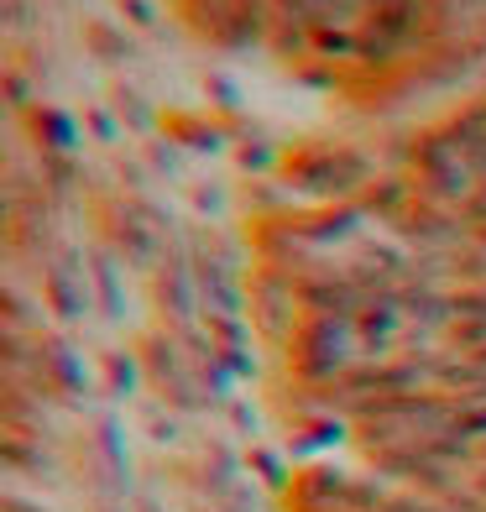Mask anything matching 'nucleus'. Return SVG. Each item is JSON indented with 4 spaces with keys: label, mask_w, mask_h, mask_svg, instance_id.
Returning <instances> with one entry per match:
<instances>
[{
    "label": "nucleus",
    "mask_w": 486,
    "mask_h": 512,
    "mask_svg": "<svg viewBox=\"0 0 486 512\" xmlns=\"http://www.w3.org/2000/svg\"><path fill=\"white\" fill-rule=\"evenodd\" d=\"M115 110H121V115H131V121H136V126H152V115L142 110V100H136V95H131V89H121V95H115Z\"/></svg>",
    "instance_id": "f3484780"
},
{
    "label": "nucleus",
    "mask_w": 486,
    "mask_h": 512,
    "mask_svg": "<svg viewBox=\"0 0 486 512\" xmlns=\"http://www.w3.org/2000/svg\"><path fill=\"white\" fill-rule=\"evenodd\" d=\"M157 131L168 136V147H189V152H220L230 142V126H215L210 115H194V110L157 115Z\"/></svg>",
    "instance_id": "0eeeda50"
},
{
    "label": "nucleus",
    "mask_w": 486,
    "mask_h": 512,
    "mask_svg": "<svg viewBox=\"0 0 486 512\" xmlns=\"http://www.w3.org/2000/svg\"><path fill=\"white\" fill-rule=\"evenodd\" d=\"M37 183H42V194H53L63 199L68 189L79 183V162L74 157H53V152H37Z\"/></svg>",
    "instance_id": "6e6552de"
},
{
    "label": "nucleus",
    "mask_w": 486,
    "mask_h": 512,
    "mask_svg": "<svg viewBox=\"0 0 486 512\" xmlns=\"http://www.w3.org/2000/svg\"><path fill=\"white\" fill-rule=\"evenodd\" d=\"M288 225L309 251H319V246H351L361 236L366 215H361V204H304V209L293 204Z\"/></svg>",
    "instance_id": "20e7f679"
},
{
    "label": "nucleus",
    "mask_w": 486,
    "mask_h": 512,
    "mask_svg": "<svg viewBox=\"0 0 486 512\" xmlns=\"http://www.w3.org/2000/svg\"><path fill=\"white\" fill-rule=\"evenodd\" d=\"M84 126L95 131L105 147H110V142H121V126H115V115H110L105 105H89V110H84Z\"/></svg>",
    "instance_id": "4468645a"
},
{
    "label": "nucleus",
    "mask_w": 486,
    "mask_h": 512,
    "mask_svg": "<svg viewBox=\"0 0 486 512\" xmlns=\"http://www.w3.org/2000/svg\"><path fill=\"white\" fill-rule=\"evenodd\" d=\"M377 178V162L351 142H293L277 162V183L309 204H356Z\"/></svg>",
    "instance_id": "f257e3e1"
},
{
    "label": "nucleus",
    "mask_w": 486,
    "mask_h": 512,
    "mask_svg": "<svg viewBox=\"0 0 486 512\" xmlns=\"http://www.w3.org/2000/svg\"><path fill=\"white\" fill-rule=\"evenodd\" d=\"M419 199V183L413 178H403V173H377L372 183L361 189V215L366 220H382V225H398L403 215H408V204Z\"/></svg>",
    "instance_id": "423d86ee"
},
{
    "label": "nucleus",
    "mask_w": 486,
    "mask_h": 512,
    "mask_svg": "<svg viewBox=\"0 0 486 512\" xmlns=\"http://www.w3.org/2000/svg\"><path fill=\"white\" fill-rule=\"evenodd\" d=\"M392 236H398L403 246H419V251L450 256L455 246H466V241H471V230H466V220H460V209H455V204H439V199L419 194V199L408 204V215L392 225Z\"/></svg>",
    "instance_id": "7ed1b4c3"
},
{
    "label": "nucleus",
    "mask_w": 486,
    "mask_h": 512,
    "mask_svg": "<svg viewBox=\"0 0 486 512\" xmlns=\"http://www.w3.org/2000/svg\"><path fill=\"white\" fill-rule=\"evenodd\" d=\"M460 220H466L471 236H481V230H486V183H476V194L460 204Z\"/></svg>",
    "instance_id": "2eb2a0df"
},
{
    "label": "nucleus",
    "mask_w": 486,
    "mask_h": 512,
    "mask_svg": "<svg viewBox=\"0 0 486 512\" xmlns=\"http://www.w3.org/2000/svg\"><path fill=\"white\" fill-rule=\"evenodd\" d=\"M42 293L53 298V309H58L63 319H74L79 298H74V288H68V272H42Z\"/></svg>",
    "instance_id": "9b49d317"
},
{
    "label": "nucleus",
    "mask_w": 486,
    "mask_h": 512,
    "mask_svg": "<svg viewBox=\"0 0 486 512\" xmlns=\"http://www.w3.org/2000/svg\"><path fill=\"white\" fill-rule=\"evenodd\" d=\"M6 105L16 110V115H27L37 100H32V84H27V74L21 68H6Z\"/></svg>",
    "instance_id": "f8f14e48"
},
{
    "label": "nucleus",
    "mask_w": 486,
    "mask_h": 512,
    "mask_svg": "<svg viewBox=\"0 0 486 512\" xmlns=\"http://www.w3.org/2000/svg\"><path fill=\"white\" fill-rule=\"evenodd\" d=\"M481 42H486V32H481Z\"/></svg>",
    "instance_id": "6ab92c4d"
},
{
    "label": "nucleus",
    "mask_w": 486,
    "mask_h": 512,
    "mask_svg": "<svg viewBox=\"0 0 486 512\" xmlns=\"http://www.w3.org/2000/svg\"><path fill=\"white\" fill-rule=\"evenodd\" d=\"M84 48L95 53L100 63H121V58L131 53V42H126L121 32H115L110 21H89V27H84Z\"/></svg>",
    "instance_id": "1a4fd4ad"
},
{
    "label": "nucleus",
    "mask_w": 486,
    "mask_h": 512,
    "mask_svg": "<svg viewBox=\"0 0 486 512\" xmlns=\"http://www.w3.org/2000/svg\"><path fill=\"white\" fill-rule=\"evenodd\" d=\"M272 27H277L272 0H230L220 16H210L204 27H194V37L210 42L215 53H251V48H267Z\"/></svg>",
    "instance_id": "f03ea898"
},
{
    "label": "nucleus",
    "mask_w": 486,
    "mask_h": 512,
    "mask_svg": "<svg viewBox=\"0 0 486 512\" xmlns=\"http://www.w3.org/2000/svg\"><path fill=\"white\" fill-rule=\"evenodd\" d=\"M194 204H199V209H215V204H220L215 183H199V189H194Z\"/></svg>",
    "instance_id": "a211bd4d"
},
{
    "label": "nucleus",
    "mask_w": 486,
    "mask_h": 512,
    "mask_svg": "<svg viewBox=\"0 0 486 512\" xmlns=\"http://www.w3.org/2000/svg\"><path fill=\"white\" fill-rule=\"evenodd\" d=\"M121 6V16L131 21V27H157V6L152 0H115Z\"/></svg>",
    "instance_id": "dca6fc26"
},
{
    "label": "nucleus",
    "mask_w": 486,
    "mask_h": 512,
    "mask_svg": "<svg viewBox=\"0 0 486 512\" xmlns=\"http://www.w3.org/2000/svg\"><path fill=\"white\" fill-rule=\"evenodd\" d=\"M277 162H283V147L236 142V168H241V173H272V178H277Z\"/></svg>",
    "instance_id": "9d476101"
},
{
    "label": "nucleus",
    "mask_w": 486,
    "mask_h": 512,
    "mask_svg": "<svg viewBox=\"0 0 486 512\" xmlns=\"http://www.w3.org/2000/svg\"><path fill=\"white\" fill-rule=\"evenodd\" d=\"M204 95H215V110H225V115H236V110H241V89L230 84V79H220V74L204 79Z\"/></svg>",
    "instance_id": "ddd939ff"
},
{
    "label": "nucleus",
    "mask_w": 486,
    "mask_h": 512,
    "mask_svg": "<svg viewBox=\"0 0 486 512\" xmlns=\"http://www.w3.org/2000/svg\"><path fill=\"white\" fill-rule=\"evenodd\" d=\"M27 131H32V142H37V152H53V157H79V142H84V131H79V121L68 115L63 105H48V100H37L27 115Z\"/></svg>",
    "instance_id": "39448f33"
}]
</instances>
